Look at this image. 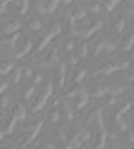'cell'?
I'll use <instances>...</instances> for the list:
<instances>
[{"instance_id":"30","label":"cell","mask_w":134,"mask_h":149,"mask_svg":"<svg viewBox=\"0 0 134 149\" xmlns=\"http://www.w3.org/2000/svg\"><path fill=\"white\" fill-rule=\"evenodd\" d=\"M115 49H116V43H113V41H106V50L107 52H115Z\"/></svg>"},{"instance_id":"43","label":"cell","mask_w":134,"mask_h":149,"mask_svg":"<svg viewBox=\"0 0 134 149\" xmlns=\"http://www.w3.org/2000/svg\"><path fill=\"white\" fill-rule=\"evenodd\" d=\"M131 81H134V76H132V77H131Z\"/></svg>"},{"instance_id":"45","label":"cell","mask_w":134,"mask_h":149,"mask_svg":"<svg viewBox=\"0 0 134 149\" xmlns=\"http://www.w3.org/2000/svg\"><path fill=\"white\" fill-rule=\"evenodd\" d=\"M5 149H13V147H5Z\"/></svg>"},{"instance_id":"11","label":"cell","mask_w":134,"mask_h":149,"mask_svg":"<svg viewBox=\"0 0 134 149\" xmlns=\"http://www.w3.org/2000/svg\"><path fill=\"white\" fill-rule=\"evenodd\" d=\"M89 102V93L84 90L80 95H79V102H77V110H82V108H86V104Z\"/></svg>"},{"instance_id":"8","label":"cell","mask_w":134,"mask_h":149,"mask_svg":"<svg viewBox=\"0 0 134 149\" xmlns=\"http://www.w3.org/2000/svg\"><path fill=\"white\" fill-rule=\"evenodd\" d=\"M32 43H34V41L30 40V38H29V40H25V45L16 52V59H22L23 56H27L29 52H30V49H32Z\"/></svg>"},{"instance_id":"1","label":"cell","mask_w":134,"mask_h":149,"mask_svg":"<svg viewBox=\"0 0 134 149\" xmlns=\"http://www.w3.org/2000/svg\"><path fill=\"white\" fill-rule=\"evenodd\" d=\"M129 68V63L127 61H122V63H109V65H104L100 67L95 76H109V74H115V72H120V70H127Z\"/></svg>"},{"instance_id":"19","label":"cell","mask_w":134,"mask_h":149,"mask_svg":"<svg viewBox=\"0 0 134 149\" xmlns=\"http://www.w3.org/2000/svg\"><path fill=\"white\" fill-rule=\"evenodd\" d=\"M29 27L32 29V31H41V29H43V24H41V20L34 18V20H30V22H29Z\"/></svg>"},{"instance_id":"37","label":"cell","mask_w":134,"mask_h":149,"mask_svg":"<svg viewBox=\"0 0 134 149\" xmlns=\"http://www.w3.org/2000/svg\"><path fill=\"white\" fill-rule=\"evenodd\" d=\"M65 49H66V50H71V49H75V41H66Z\"/></svg>"},{"instance_id":"47","label":"cell","mask_w":134,"mask_h":149,"mask_svg":"<svg viewBox=\"0 0 134 149\" xmlns=\"http://www.w3.org/2000/svg\"><path fill=\"white\" fill-rule=\"evenodd\" d=\"M132 149H134V147H132Z\"/></svg>"},{"instance_id":"44","label":"cell","mask_w":134,"mask_h":149,"mask_svg":"<svg viewBox=\"0 0 134 149\" xmlns=\"http://www.w3.org/2000/svg\"><path fill=\"white\" fill-rule=\"evenodd\" d=\"M131 2H132V6H134V0H131Z\"/></svg>"},{"instance_id":"25","label":"cell","mask_w":134,"mask_h":149,"mask_svg":"<svg viewBox=\"0 0 134 149\" xmlns=\"http://www.w3.org/2000/svg\"><path fill=\"white\" fill-rule=\"evenodd\" d=\"M120 2H122V0H109L107 6H106V11H107V13H111V11H113V9H115Z\"/></svg>"},{"instance_id":"42","label":"cell","mask_w":134,"mask_h":149,"mask_svg":"<svg viewBox=\"0 0 134 149\" xmlns=\"http://www.w3.org/2000/svg\"><path fill=\"white\" fill-rule=\"evenodd\" d=\"M61 2H65V4H71L74 0H61Z\"/></svg>"},{"instance_id":"33","label":"cell","mask_w":134,"mask_h":149,"mask_svg":"<svg viewBox=\"0 0 134 149\" xmlns=\"http://www.w3.org/2000/svg\"><path fill=\"white\" fill-rule=\"evenodd\" d=\"M22 72H23L25 77H30V76H32V70H30V67H22Z\"/></svg>"},{"instance_id":"13","label":"cell","mask_w":134,"mask_h":149,"mask_svg":"<svg viewBox=\"0 0 134 149\" xmlns=\"http://www.w3.org/2000/svg\"><path fill=\"white\" fill-rule=\"evenodd\" d=\"M123 92H125V86H122V84H111V86H109V93L113 95V97L122 95Z\"/></svg>"},{"instance_id":"32","label":"cell","mask_w":134,"mask_h":149,"mask_svg":"<svg viewBox=\"0 0 134 149\" xmlns=\"http://www.w3.org/2000/svg\"><path fill=\"white\" fill-rule=\"evenodd\" d=\"M11 2H13V0H2V6H0V11H2V13H5V9H7V6L11 4Z\"/></svg>"},{"instance_id":"39","label":"cell","mask_w":134,"mask_h":149,"mask_svg":"<svg viewBox=\"0 0 134 149\" xmlns=\"http://www.w3.org/2000/svg\"><path fill=\"white\" fill-rule=\"evenodd\" d=\"M89 11H91V13H98V11H100V6H98V4L91 6V7H89Z\"/></svg>"},{"instance_id":"10","label":"cell","mask_w":134,"mask_h":149,"mask_svg":"<svg viewBox=\"0 0 134 149\" xmlns=\"http://www.w3.org/2000/svg\"><path fill=\"white\" fill-rule=\"evenodd\" d=\"M59 88H65V77H66V63L59 61Z\"/></svg>"},{"instance_id":"27","label":"cell","mask_w":134,"mask_h":149,"mask_svg":"<svg viewBox=\"0 0 134 149\" xmlns=\"http://www.w3.org/2000/svg\"><path fill=\"white\" fill-rule=\"evenodd\" d=\"M50 120H52L54 124H59V120H61V111L54 110V111H52V115H50Z\"/></svg>"},{"instance_id":"18","label":"cell","mask_w":134,"mask_h":149,"mask_svg":"<svg viewBox=\"0 0 134 149\" xmlns=\"http://www.w3.org/2000/svg\"><path fill=\"white\" fill-rule=\"evenodd\" d=\"M132 47H134V33L125 38V41H123V50H131Z\"/></svg>"},{"instance_id":"5","label":"cell","mask_w":134,"mask_h":149,"mask_svg":"<svg viewBox=\"0 0 134 149\" xmlns=\"http://www.w3.org/2000/svg\"><path fill=\"white\" fill-rule=\"evenodd\" d=\"M20 29H22V22H18V20H11V22L2 24V33L4 34H16Z\"/></svg>"},{"instance_id":"2","label":"cell","mask_w":134,"mask_h":149,"mask_svg":"<svg viewBox=\"0 0 134 149\" xmlns=\"http://www.w3.org/2000/svg\"><path fill=\"white\" fill-rule=\"evenodd\" d=\"M52 92H54V86L52 84H47V88H45V92L38 97V102L32 106V113H38V111H41L47 106V102H48V99H50V95H52Z\"/></svg>"},{"instance_id":"46","label":"cell","mask_w":134,"mask_h":149,"mask_svg":"<svg viewBox=\"0 0 134 149\" xmlns=\"http://www.w3.org/2000/svg\"><path fill=\"white\" fill-rule=\"evenodd\" d=\"M86 2H89V0H86Z\"/></svg>"},{"instance_id":"22","label":"cell","mask_w":134,"mask_h":149,"mask_svg":"<svg viewBox=\"0 0 134 149\" xmlns=\"http://www.w3.org/2000/svg\"><path fill=\"white\" fill-rule=\"evenodd\" d=\"M34 93H36V86H34V84H30V86L25 90V93H23V99H25V101H29Z\"/></svg>"},{"instance_id":"7","label":"cell","mask_w":134,"mask_h":149,"mask_svg":"<svg viewBox=\"0 0 134 149\" xmlns=\"http://www.w3.org/2000/svg\"><path fill=\"white\" fill-rule=\"evenodd\" d=\"M86 15H88V9H86L84 6H77L74 11L70 13V18H71V20H82Z\"/></svg>"},{"instance_id":"23","label":"cell","mask_w":134,"mask_h":149,"mask_svg":"<svg viewBox=\"0 0 134 149\" xmlns=\"http://www.w3.org/2000/svg\"><path fill=\"white\" fill-rule=\"evenodd\" d=\"M59 2H61V0H50L48 6H47V13H50V15L56 13V7H57V4H59Z\"/></svg>"},{"instance_id":"31","label":"cell","mask_w":134,"mask_h":149,"mask_svg":"<svg viewBox=\"0 0 134 149\" xmlns=\"http://www.w3.org/2000/svg\"><path fill=\"white\" fill-rule=\"evenodd\" d=\"M9 104H11V99H9V95H4V97H2V110H5Z\"/></svg>"},{"instance_id":"12","label":"cell","mask_w":134,"mask_h":149,"mask_svg":"<svg viewBox=\"0 0 134 149\" xmlns=\"http://www.w3.org/2000/svg\"><path fill=\"white\" fill-rule=\"evenodd\" d=\"M63 110H65V117H66V120H68V122H74L75 115H74V110H71L70 102H65V104H63Z\"/></svg>"},{"instance_id":"36","label":"cell","mask_w":134,"mask_h":149,"mask_svg":"<svg viewBox=\"0 0 134 149\" xmlns=\"http://www.w3.org/2000/svg\"><path fill=\"white\" fill-rule=\"evenodd\" d=\"M125 140L134 144V133H129V131H127V133H125Z\"/></svg>"},{"instance_id":"38","label":"cell","mask_w":134,"mask_h":149,"mask_svg":"<svg viewBox=\"0 0 134 149\" xmlns=\"http://www.w3.org/2000/svg\"><path fill=\"white\" fill-rule=\"evenodd\" d=\"M7 88H9V83H5V81H4V83H2V86H0V93H5V92H7Z\"/></svg>"},{"instance_id":"14","label":"cell","mask_w":134,"mask_h":149,"mask_svg":"<svg viewBox=\"0 0 134 149\" xmlns=\"http://www.w3.org/2000/svg\"><path fill=\"white\" fill-rule=\"evenodd\" d=\"M11 70H14V63L13 61H5V63H2V67H0V74H2V76H7Z\"/></svg>"},{"instance_id":"24","label":"cell","mask_w":134,"mask_h":149,"mask_svg":"<svg viewBox=\"0 0 134 149\" xmlns=\"http://www.w3.org/2000/svg\"><path fill=\"white\" fill-rule=\"evenodd\" d=\"M20 2H22V4H20V15H25L27 13V9H29V2H30V0H20Z\"/></svg>"},{"instance_id":"16","label":"cell","mask_w":134,"mask_h":149,"mask_svg":"<svg viewBox=\"0 0 134 149\" xmlns=\"http://www.w3.org/2000/svg\"><path fill=\"white\" fill-rule=\"evenodd\" d=\"M123 29H125V20L123 18H118L115 24H113V31H115V33H123Z\"/></svg>"},{"instance_id":"6","label":"cell","mask_w":134,"mask_h":149,"mask_svg":"<svg viewBox=\"0 0 134 149\" xmlns=\"http://www.w3.org/2000/svg\"><path fill=\"white\" fill-rule=\"evenodd\" d=\"M102 27H104V22H102V20H97V22L93 24V25H91L88 31H80V33H79V36H82V38H89V36H93L95 33H98V31L102 29Z\"/></svg>"},{"instance_id":"21","label":"cell","mask_w":134,"mask_h":149,"mask_svg":"<svg viewBox=\"0 0 134 149\" xmlns=\"http://www.w3.org/2000/svg\"><path fill=\"white\" fill-rule=\"evenodd\" d=\"M109 93V86H104V88H97L95 92H93V97H102V95H107Z\"/></svg>"},{"instance_id":"9","label":"cell","mask_w":134,"mask_h":149,"mask_svg":"<svg viewBox=\"0 0 134 149\" xmlns=\"http://www.w3.org/2000/svg\"><path fill=\"white\" fill-rule=\"evenodd\" d=\"M13 117L16 120H25V117H27V110H25V106L23 104H18L14 111H13Z\"/></svg>"},{"instance_id":"26","label":"cell","mask_w":134,"mask_h":149,"mask_svg":"<svg viewBox=\"0 0 134 149\" xmlns=\"http://www.w3.org/2000/svg\"><path fill=\"white\" fill-rule=\"evenodd\" d=\"M20 81H22V68H16L14 70V76H13V83L20 84Z\"/></svg>"},{"instance_id":"3","label":"cell","mask_w":134,"mask_h":149,"mask_svg":"<svg viewBox=\"0 0 134 149\" xmlns=\"http://www.w3.org/2000/svg\"><path fill=\"white\" fill-rule=\"evenodd\" d=\"M98 126H100V130L97 133V140H95V149H104L106 144H107V130H106V126H104V117L100 115V119H98Z\"/></svg>"},{"instance_id":"35","label":"cell","mask_w":134,"mask_h":149,"mask_svg":"<svg viewBox=\"0 0 134 149\" xmlns=\"http://www.w3.org/2000/svg\"><path fill=\"white\" fill-rule=\"evenodd\" d=\"M38 149H56V146H54V144H50V142H47V144H41Z\"/></svg>"},{"instance_id":"29","label":"cell","mask_w":134,"mask_h":149,"mask_svg":"<svg viewBox=\"0 0 134 149\" xmlns=\"http://www.w3.org/2000/svg\"><path fill=\"white\" fill-rule=\"evenodd\" d=\"M82 92H84V90H82V88H77V90H71V92H68V93H66V97H79V95H80Z\"/></svg>"},{"instance_id":"15","label":"cell","mask_w":134,"mask_h":149,"mask_svg":"<svg viewBox=\"0 0 134 149\" xmlns=\"http://www.w3.org/2000/svg\"><path fill=\"white\" fill-rule=\"evenodd\" d=\"M106 41H107V40H106ZM106 41H102V40H97V41H95V43H97V45H95V50H93V56H95V58L100 56L102 50H106Z\"/></svg>"},{"instance_id":"17","label":"cell","mask_w":134,"mask_h":149,"mask_svg":"<svg viewBox=\"0 0 134 149\" xmlns=\"http://www.w3.org/2000/svg\"><path fill=\"white\" fill-rule=\"evenodd\" d=\"M18 41H20V33L13 34L11 40H5V41H4V45H5V47H16V45H18Z\"/></svg>"},{"instance_id":"41","label":"cell","mask_w":134,"mask_h":149,"mask_svg":"<svg viewBox=\"0 0 134 149\" xmlns=\"http://www.w3.org/2000/svg\"><path fill=\"white\" fill-rule=\"evenodd\" d=\"M41 81H43V77H41V76H36V79H34V83L38 84V83H41Z\"/></svg>"},{"instance_id":"34","label":"cell","mask_w":134,"mask_h":149,"mask_svg":"<svg viewBox=\"0 0 134 149\" xmlns=\"http://www.w3.org/2000/svg\"><path fill=\"white\" fill-rule=\"evenodd\" d=\"M34 9H36V11H38V13H47V7H45L43 4H39V2L36 4V7H34Z\"/></svg>"},{"instance_id":"40","label":"cell","mask_w":134,"mask_h":149,"mask_svg":"<svg viewBox=\"0 0 134 149\" xmlns=\"http://www.w3.org/2000/svg\"><path fill=\"white\" fill-rule=\"evenodd\" d=\"M77 61H79V56H71L70 58V65H77Z\"/></svg>"},{"instance_id":"4","label":"cell","mask_w":134,"mask_h":149,"mask_svg":"<svg viewBox=\"0 0 134 149\" xmlns=\"http://www.w3.org/2000/svg\"><path fill=\"white\" fill-rule=\"evenodd\" d=\"M43 124H45V120H38L32 127H30V131L25 135V138L22 140V144H20V146H22V147H29V144H32V142L36 140V136L39 135V131H41V127H43Z\"/></svg>"},{"instance_id":"28","label":"cell","mask_w":134,"mask_h":149,"mask_svg":"<svg viewBox=\"0 0 134 149\" xmlns=\"http://www.w3.org/2000/svg\"><path fill=\"white\" fill-rule=\"evenodd\" d=\"M86 54H88V43H82L79 49V58H86Z\"/></svg>"},{"instance_id":"20","label":"cell","mask_w":134,"mask_h":149,"mask_svg":"<svg viewBox=\"0 0 134 149\" xmlns=\"http://www.w3.org/2000/svg\"><path fill=\"white\" fill-rule=\"evenodd\" d=\"M86 76H88V70H86V68H80V70H79V74H77V76L74 77V81L79 84V83H82V79H84Z\"/></svg>"}]
</instances>
